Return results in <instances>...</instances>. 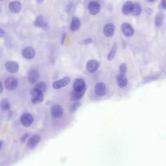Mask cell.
Wrapping results in <instances>:
<instances>
[{
    "label": "cell",
    "instance_id": "6da1fadb",
    "mask_svg": "<svg viewBox=\"0 0 166 166\" xmlns=\"http://www.w3.org/2000/svg\"><path fill=\"white\" fill-rule=\"evenodd\" d=\"M31 101L34 104H39L43 102L44 99L43 93L34 89L31 92Z\"/></svg>",
    "mask_w": 166,
    "mask_h": 166
},
{
    "label": "cell",
    "instance_id": "7a4b0ae2",
    "mask_svg": "<svg viewBox=\"0 0 166 166\" xmlns=\"http://www.w3.org/2000/svg\"><path fill=\"white\" fill-rule=\"evenodd\" d=\"M34 122L33 116L28 113H25L22 115L21 118V122L22 125L25 127L31 126Z\"/></svg>",
    "mask_w": 166,
    "mask_h": 166
},
{
    "label": "cell",
    "instance_id": "3957f363",
    "mask_svg": "<svg viewBox=\"0 0 166 166\" xmlns=\"http://www.w3.org/2000/svg\"><path fill=\"white\" fill-rule=\"evenodd\" d=\"M88 9L89 13L91 15H97L100 11L101 6L98 2L92 1L88 4Z\"/></svg>",
    "mask_w": 166,
    "mask_h": 166
},
{
    "label": "cell",
    "instance_id": "277c9868",
    "mask_svg": "<svg viewBox=\"0 0 166 166\" xmlns=\"http://www.w3.org/2000/svg\"><path fill=\"white\" fill-rule=\"evenodd\" d=\"M4 85L8 90L12 91L16 89L17 86V80L14 77H8L5 81Z\"/></svg>",
    "mask_w": 166,
    "mask_h": 166
},
{
    "label": "cell",
    "instance_id": "5b68a950",
    "mask_svg": "<svg viewBox=\"0 0 166 166\" xmlns=\"http://www.w3.org/2000/svg\"><path fill=\"white\" fill-rule=\"evenodd\" d=\"M100 64L97 61L90 60L88 61L86 64V68L89 73H93L99 68Z\"/></svg>",
    "mask_w": 166,
    "mask_h": 166
},
{
    "label": "cell",
    "instance_id": "8992f818",
    "mask_svg": "<svg viewBox=\"0 0 166 166\" xmlns=\"http://www.w3.org/2000/svg\"><path fill=\"white\" fill-rule=\"evenodd\" d=\"M22 55L26 59H32L35 57V52L32 47L28 46L24 48L22 51Z\"/></svg>",
    "mask_w": 166,
    "mask_h": 166
},
{
    "label": "cell",
    "instance_id": "52a82bcc",
    "mask_svg": "<svg viewBox=\"0 0 166 166\" xmlns=\"http://www.w3.org/2000/svg\"><path fill=\"white\" fill-rule=\"evenodd\" d=\"M121 28L123 34L126 37H131L134 33V30L132 26L127 22H124L122 24Z\"/></svg>",
    "mask_w": 166,
    "mask_h": 166
},
{
    "label": "cell",
    "instance_id": "ba28073f",
    "mask_svg": "<svg viewBox=\"0 0 166 166\" xmlns=\"http://www.w3.org/2000/svg\"><path fill=\"white\" fill-rule=\"evenodd\" d=\"M70 82V79L67 76L60 80L56 81L53 84V86L55 89H60L68 85Z\"/></svg>",
    "mask_w": 166,
    "mask_h": 166
},
{
    "label": "cell",
    "instance_id": "9c48e42d",
    "mask_svg": "<svg viewBox=\"0 0 166 166\" xmlns=\"http://www.w3.org/2000/svg\"><path fill=\"white\" fill-rule=\"evenodd\" d=\"M73 87L74 90L81 92L86 89V83L84 80L80 78L76 79L73 83Z\"/></svg>",
    "mask_w": 166,
    "mask_h": 166
},
{
    "label": "cell",
    "instance_id": "30bf717a",
    "mask_svg": "<svg viewBox=\"0 0 166 166\" xmlns=\"http://www.w3.org/2000/svg\"><path fill=\"white\" fill-rule=\"evenodd\" d=\"M5 67L9 72L15 73L19 70V67L17 62L12 61L7 62L5 64Z\"/></svg>",
    "mask_w": 166,
    "mask_h": 166
},
{
    "label": "cell",
    "instance_id": "8fae6325",
    "mask_svg": "<svg viewBox=\"0 0 166 166\" xmlns=\"http://www.w3.org/2000/svg\"><path fill=\"white\" fill-rule=\"evenodd\" d=\"M51 113L54 118H60L63 114V110L60 105H55L53 106L51 108Z\"/></svg>",
    "mask_w": 166,
    "mask_h": 166
},
{
    "label": "cell",
    "instance_id": "7c38bea8",
    "mask_svg": "<svg viewBox=\"0 0 166 166\" xmlns=\"http://www.w3.org/2000/svg\"><path fill=\"white\" fill-rule=\"evenodd\" d=\"M86 89L81 92H78L73 90L71 92L70 95V99L72 101H78L83 97Z\"/></svg>",
    "mask_w": 166,
    "mask_h": 166
},
{
    "label": "cell",
    "instance_id": "4fadbf2b",
    "mask_svg": "<svg viewBox=\"0 0 166 166\" xmlns=\"http://www.w3.org/2000/svg\"><path fill=\"white\" fill-rule=\"evenodd\" d=\"M39 73L36 70H30L28 74V81L31 83H34L37 82L39 78Z\"/></svg>",
    "mask_w": 166,
    "mask_h": 166
},
{
    "label": "cell",
    "instance_id": "5bb4252c",
    "mask_svg": "<svg viewBox=\"0 0 166 166\" xmlns=\"http://www.w3.org/2000/svg\"><path fill=\"white\" fill-rule=\"evenodd\" d=\"M115 29L114 25L112 23L106 24L104 28V33L106 36L110 37L113 35Z\"/></svg>",
    "mask_w": 166,
    "mask_h": 166
},
{
    "label": "cell",
    "instance_id": "9a60e30c",
    "mask_svg": "<svg viewBox=\"0 0 166 166\" xmlns=\"http://www.w3.org/2000/svg\"><path fill=\"white\" fill-rule=\"evenodd\" d=\"M95 92L98 96H105L106 92V88L105 84L103 83H98L95 86Z\"/></svg>",
    "mask_w": 166,
    "mask_h": 166
},
{
    "label": "cell",
    "instance_id": "2e32d148",
    "mask_svg": "<svg viewBox=\"0 0 166 166\" xmlns=\"http://www.w3.org/2000/svg\"><path fill=\"white\" fill-rule=\"evenodd\" d=\"M116 82H117L118 86L121 88L126 87L128 83L127 78L125 74L121 73L117 76Z\"/></svg>",
    "mask_w": 166,
    "mask_h": 166
},
{
    "label": "cell",
    "instance_id": "e0dca14e",
    "mask_svg": "<svg viewBox=\"0 0 166 166\" xmlns=\"http://www.w3.org/2000/svg\"><path fill=\"white\" fill-rule=\"evenodd\" d=\"M21 4L19 1H15L10 2L9 4L8 8L10 11L13 13H17L21 10Z\"/></svg>",
    "mask_w": 166,
    "mask_h": 166
},
{
    "label": "cell",
    "instance_id": "ac0fdd59",
    "mask_svg": "<svg viewBox=\"0 0 166 166\" xmlns=\"http://www.w3.org/2000/svg\"><path fill=\"white\" fill-rule=\"evenodd\" d=\"M133 3L131 1H128L125 3L122 8V11L123 14L125 15H128L132 13Z\"/></svg>",
    "mask_w": 166,
    "mask_h": 166
},
{
    "label": "cell",
    "instance_id": "d6986e66",
    "mask_svg": "<svg viewBox=\"0 0 166 166\" xmlns=\"http://www.w3.org/2000/svg\"><path fill=\"white\" fill-rule=\"evenodd\" d=\"M80 25V21L79 18L75 16L73 17L71 22L70 30L72 32H76L79 29Z\"/></svg>",
    "mask_w": 166,
    "mask_h": 166
},
{
    "label": "cell",
    "instance_id": "ffe728a7",
    "mask_svg": "<svg viewBox=\"0 0 166 166\" xmlns=\"http://www.w3.org/2000/svg\"><path fill=\"white\" fill-rule=\"evenodd\" d=\"M34 24L35 26L38 28H45L47 26V24L44 21L42 15H39L36 18Z\"/></svg>",
    "mask_w": 166,
    "mask_h": 166
},
{
    "label": "cell",
    "instance_id": "44dd1931",
    "mask_svg": "<svg viewBox=\"0 0 166 166\" xmlns=\"http://www.w3.org/2000/svg\"><path fill=\"white\" fill-rule=\"evenodd\" d=\"M41 139L40 137L37 135L31 137L28 142V146L30 149H33L37 145Z\"/></svg>",
    "mask_w": 166,
    "mask_h": 166
},
{
    "label": "cell",
    "instance_id": "7402d4cb",
    "mask_svg": "<svg viewBox=\"0 0 166 166\" xmlns=\"http://www.w3.org/2000/svg\"><path fill=\"white\" fill-rule=\"evenodd\" d=\"M142 11V7L139 3L136 2L133 3L132 14L135 16L139 15Z\"/></svg>",
    "mask_w": 166,
    "mask_h": 166
},
{
    "label": "cell",
    "instance_id": "603a6c76",
    "mask_svg": "<svg viewBox=\"0 0 166 166\" xmlns=\"http://www.w3.org/2000/svg\"><path fill=\"white\" fill-rule=\"evenodd\" d=\"M164 20V15L161 12L157 13L155 20V24L157 27H159L162 25Z\"/></svg>",
    "mask_w": 166,
    "mask_h": 166
},
{
    "label": "cell",
    "instance_id": "cb8c5ba5",
    "mask_svg": "<svg viewBox=\"0 0 166 166\" xmlns=\"http://www.w3.org/2000/svg\"><path fill=\"white\" fill-rule=\"evenodd\" d=\"M34 89L43 93L45 92L47 90V85L44 82H40L35 85Z\"/></svg>",
    "mask_w": 166,
    "mask_h": 166
},
{
    "label": "cell",
    "instance_id": "d4e9b609",
    "mask_svg": "<svg viewBox=\"0 0 166 166\" xmlns=\"http://www.w3.org/2000/svg\"><path fill=\"white\" fill-rule=\"evenodd\" d=\"M117 50V46L116 44L113 45L107 56L108 60L110 61L112 60L116 55Z\"/></svg>",
    "mask_w": 166,
    "mask_h": 166
},
{
    "label": "cell",
    "instance_id": "484cf974",
    "mask_svg": "<svg viewBox=\"0 0 166 166\" xmlns=\"http://www.w3.org/2000/svg\"><path fill=\"white\" fill-rule=\"evenodd\" d=\"M1 109L4 111H6L10 109V103L6 99L2 100L1 103Z\"/></svg>",
    "mask_w": 166,
    "mask_h": 166
},
{
    "label": "cell",
    "instance_id": "4316f807",
    "mask_svg": "<svg viewBox=\"0 0 166 166\" xmlns=\"http://www.w3.org/2000/svg\"><path fill=\"white\" fill-rule=\"evenodd\" d=\"M81 106L80 102H77L73 103L70 107V113L72 114L75 112Z\"/></svg>",
    "mask_w": 166,
    "mask_h": 166
},
{
    "label": "cell",
    "instance_id": "83f0119b",
    "mask_svg": "<svg viewBox=\"0 0 166 166\" xmlns=\"http://www.w3.org/2000/svg\"><path fill=\"white\" fill-rule=\"evenodd\" d=\"M127 70V65L125 63L121 64L119 67V71L121 74H125Z\"/></svg>",
    "mask_w": 166,
    "mask_h": 166
},
{
    "label": "cell",
    "instance_id": "f1b7e54d",
    "mask_svg": "<svg viewBox=\"0 0 166 166\" xmlns=\"http://www.w3.org/2000/svg\"><path fill=\"white\" fill-rule=\"evenodd\" d=\"M158 78V76L157 75H153L152 76H149L145 78L144 80L145 83L148 82L150 81L151 80H155Z\"/></svg>",
    "mask_w": 166,
    "mask_h": 166
},
{
    "label": "cell",
    "instance_id": "f546056e",
    "mask_svg": "<svg viewBox=\"0 0 166 166\" xmlns=\"http://www.w3.org/2000/svg\"><path fill=\"white\" fill-rule=\"evenodd\" d=\"M93 42V40L90 38H89L85 39L82 42L83 44L86 45L91 44Z\"/></svg>",
    "mask_w": 166,
    "mask_h": 166
},
{
    "label": "cell",
    "instance_id": "4dcf8cb0",
    "mask_svg": "<svg viewBox=\"0 0 166 166\" xmlns=\"http://www.w3.org/2000/svg\"><path fill=\"white\" fill-rule=\"evenodd\" d=\"M159 8L161 9L163 8L164 9H166V1L165 0L161 1L159 6Z\"/></svg>",
    "mask_w": 166,
    "mask_h": 166
},
{
    "label": "cell",
    "instance_id": "1f68e13d",
    "mask_svg": "<svg viewBox=\"0 0 166 166\" xmlns=\"http://www.w3.org/2000/svg\"><path fill=\"white\" fill-rule=\"evenodd\" d=\"M29 136V134L28 133L24 134L21 138V141L22 142H24Z\"/></svg>",
    "mask_w": 166,
    "mask_h": 166
},
{
    "label": "cell",
    "instance_id": "d6a6232c",
    "mask_svg": "<svg viewBox=\"0 0 166 166\" xmlns=\"http://www.w3.org/2000/svg\"><path fill=\"white\" fill-rule=\"evenodd\" d=\"M5 31L3 29L1 28V30H0V36H1V37H3L4 35H5Z\"/></svg>",
    "mask_w": 166,
    "mask_h": 166
},
{
    "label": "cell",
    "instance_id": "836d02e7",
    "mask_svg": "<svg viewBox=\"0 0 166 166\" xmlns=\"http://www.w3.org/2000/svg\"><path fill=\"white\" fill-rule=\"evenodd\" d=\"M146 13L148 15H151L152 13V10L151 8H148L146 10Z\"/></svg>",
    "mask_w": 166,
    "mask_h": 166
},
{
    "label": "cell",
    "instance_id": "e575fe53",
    "mask_svg": "<svg viewBox=\"0 0 166 166\" xmlns=\"http://www.w3.org/2000/svg\"><path fill=\"white\" fill-rule=\"evenodd\" d=\"M66 36V33H64L63 34V35H62V39H61V43H62V44H64Z\"/></svg>",
    "mask_w": 166,
    "mask_h": 166
},
{
    "label": "cell",
    "instance_id": "d590c367",
    "mask_svg": "<svg viewBox=\"0 0 166 166\" xmlns=\"http://www.w3.org/2000/svg\"><path fill=\"white\" fill-rule=\"evenodd\" d=\"M58 76V74L57 73H55L54 75V78L55 79L57 78Z\"/></svg>",
    "mask_w": 166,
    "mask_h": 166
},
{
    "label": "cell",
    "instance_id": "8d00e7d4",
    "mask_svg": "<svg viewBox=\"0 0 166 166\" xmlns=\"http://www.w3.org/2000/svg\"><path fill=\"white\" fill-rule=\"evenodd\" d=\"M3 91V88L2 83H1V93H2Z\"/></svg>",
    "mask_w": 166,
    "mask_h": 166
},
{
    "label": "cell",
    "instance_id": "74e56055",
    "mask_svg": "<svg viewBox=\"0 0 166 166\" xmlns=\"http://www.w3.org/2000/svg\"><path fill=\"white\" fill-rule=\"evenodd\" d=\"M37 3L40 4L42 3L43 2V1H36Z\"/></svg>",
    "mask_w": 166,
    "mask_h": 166
},
{
    "label": "cell",
    "instance_id": "f35d334b",
    "mask_svg": "<svg viewBox=\"0 0 166 166\" xmlns=\"http://www.w3.org/2000/svg\"><path fill=\"white\" fill-rule=\"evenodd\" d=\"M122 44L123 45V47H125V46H126V44H125V43L124 42H123Z\"/></svg>",
    "mask_w": 166,
    "mask_h": 166
},
{
    "label": "cell",
    "instance_id": "ab89813d",
    "mask_svg": "<svg viewBox=\"0 0 166 166\" xmlns=\"http://www.w3.org/2000/svg\"><path fill=\"white\" fill-rule=\"evenodd\" d=\"M155 1H154V0H149V1H148V2H154Z\"/></svg>",
    "mask_w": 166,
    "mask_h": 166
}]
</instances>
